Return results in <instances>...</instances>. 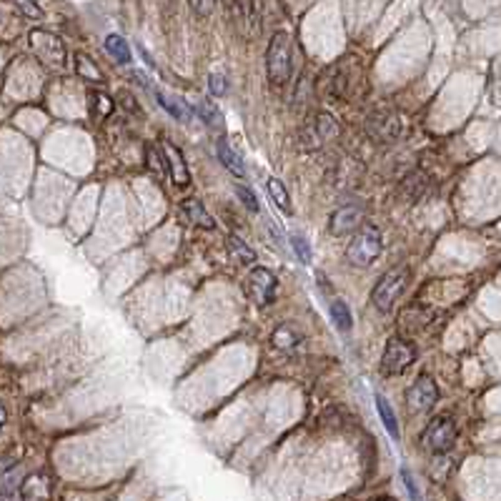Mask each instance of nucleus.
I'll return each mask as SVG.
<instances>
[{"mask_svg":"<svg viewBox=\"0 0 501 501\" xmlns=\"http://www.w3.org/2000/svg\"><path fill=\"white\" fill-rule=\"evenodd\" d=\"M236 193H238V198H241L243 203L248 206V211H254V213L259 211V200H256L254 190H251V188H243V185H238Z\"/></svg>","mask_w":501,"mask_h":501,"instance_id":"obj_27","label":"nucleus"},{"mask_svg":"<svg viewBox=\"0 0 501 501\" xmlns=\"http://www.w3.org/2000/svg\"><path fill=\"white\" fill-rule=\"evenodd\" d=\"M448 471V459H433V479H441V471Z\"/></svg>","mask_w":501,"mask_h":501,"instance_id":"obj_31","label":"nucleus"},{"mask_svg":"<svg viewBox=\"0 0 501 501\" xmlns=\"http://www.w3.org/2000/svg\"><path fill=\"white\" fill-rule=\"evenodd\" d=\"M371 133L376 136V141L381 143H389L394 138L401 136V121L396 113L391 111H384L381 116H374L371 118Z\"/></svg>","mask_w":501,"mask_h":501,"instance_id":"obj_10","label":"nucleus"},{"mask_svg":"<svg viewBox=\"0 0 501 501\" xmlns=\"http://www.w3.org/2000/svg\"><path fill=\"white\" fill-rule=\"evenodd\" d=\"M18 8H21L23 13H28V16H41V11H38L36 6H28V3H18Z\"/></svg>","mask_w":501,"mask_h":501,"instance_id":"obj_32","label":"nucleus"},{"mask_svg":"<svg viewBox=\"0 0 501 501\" xmlns=\"http://www.w3.org/2000/svg\"><path fill=\"white\" fill-rule=\"evenodd\" d=\"M198 113H200V118H203V121H206L211 128H221L223 116H221V111L213 106L211 100H200V103H198Z\"/></svg>","mask_w":501,"mask_h":501,"instance_id":"obj_22","label":"nucleus"},{"mask_svg":"<svg viewBox=\"0 0 501 501\" xmlns=\"http://www.w3.org/2000/svg\"><path fill=\"white\" fill-rule=\"evenodd\" d=\"M166 161H168V173H171V178H173V183L188 185L190 173H188V168H185L183 153H181L173 143H166Z\"/></svg>","mask_w":501,"mask_h":501,"instance_id":"obj_12","label":"nucleus"},{"mask_svg":"<svg viewBox=\"0 0 501 501\" xmlns=\"http://www.w3.org/2000/svg\"><path fill=\"white\" fill-rule=\"evenodd\" d=\"M103 45H106V50L118 63H131V48H128V43L121 36H108Z\"/></svg>","mask_w":501,"mask_h":501,"instance_id":"obj_18","label":"nucleus"},{"mask_svg":"<svg viewBox=\"0 0 501 501\" xmlns=\"http://www.w3.org/2000/svg\"><path fill=\"white\" fill-rule=\"evenodd\" d=\"M311 133H313V141H316V146H318V143L336 138L338 136V126H336V121H333L331 116L318 113L316 121H313V126H311Z\"/></svg>","mask_w":501,"mask_h":501,"instance_id":"obj_15","label":"nucleus"},{"mask_svg":"<svg viewBox=\"0 0 501 501\" xmlns=\"http://www.w3.org/2000/svg\"><path fill=\"white\" fill-rule=\"evenodd\" d=\"M78 70H80V73H83V75L88 73L93 83H98V80H100L98 68H93V63H90V58H85V55H78Z\"/></svg>","mask_w":501,"mask_h":501,"instance_id":"obj_29","label":"nucleus"},{"mask_svg":"<svg viewBox=\"0 0 501 501\" xmlns=\"http://www.w3.org/2000/svg\"><path fill=\"white\" fill-rule=\"evenodd\" d=\"M456 441V424L448 416H436L424 431V443L433 454H446Z\"/></svg>","mask_w":501,"mask_h":501,"instance_id":"obj_5","label":"nucleus"},{"mask_svg":"<svg viewBox=\"0 0 501 501\" xmlns=\"http://www.w3.org/2000/svg\"><path fill=\"white\" fill-rule=\"evenodd\" d=\"M401 479H404V486H406V491H409V499H411V501H424L421 499V491H419L416 481H414V476H411V471L401 469Z\"/></svg>","mask_w":501,"mask_h":501,"instance_id":"obj_26","label":"nucleus"},{"mask_svg":"<svg viewBox=\"0 0 501 501\" xmlns=\"http://www.w3.org/2000/svg\"><path fill=\"white\" fill-rule=\"evenodd\" d=\"M93 100H95V106H98L100 116H111V113H113V100L108 98L106 93H95Z\"/></svg>","mask_w":501,"mask_h":501,"instance_id":"obj_30","label":"nucleus"},{"mask_svg":"<svg viewBox=\"0 0 501 501\" xmlns=\"http://www.w3.org/2000/svg\"><path fill=\"white\" fill-rule=\"evenodd\" d=\"M228 248H231L233 259H236L238 264L248 266V264H254V261H256L254 248H251V246H246V243H243L238 236H228Z\"/></svg>","mask_w":501,"mask_h":501,"instance_id":"obj_19","label":"nucleus"},{"mask_svg":"<svg viewBox=\"0 0 501 501\" xmlns=\"http://www.w3.org/2000/svg\"><path fill=\"white\" fill-rule=\"evenodd\" d=\"M156 98H158L161 108H166V111H168L173 118H178V121L185 123V121H190V116H193V111H190V108L185 106V100H181V98H168V95L158 93V90H156Z\"/></svg>","mask_w":501,"mask_h":501,"instance_id":"obj_17","label":"nucleus"},{"mask_svg":"<svg viewBox=\"0 0 501 501\" xmlns=\"http://www.w3.org/2000/svg\"><path fill=\"white\" fill-rule=\"evenodd\" d=\"M331 318L338 331H351V326H354L351 323V311H348V306L343 301H331Z\"/></svg>","mask_w":501,"mask_h":501,"instance_id":"obj_20","label":"nucleus"},{"mask_svg":"<svg viewBox=\"0 0 501 501\" xmlns=\"http://www.w3.org/2000/svg\"><path fill=\"white\" fill-rule=\"evenodd\" d=\"M266 73L274 85H281L291 75V36L286 31H276L266 50Z\"/></svg>","mask_w":501,"mask_h":501,"instance_id":"obj_2","label":"nucleus"},{"mask_svg":"<svg viewBox=\"0 0 501 501\" xmlns=\"http://www.w3.org/2000/svg\"><path fill=\"white\" fill-rule=\"evenodd\" d=\"M216 153H218V158H221V163H223V168L226 171H231V173L238 176V178L246 176V163H243L241 156L233 151L231 143H228L226 138H221V141L216 143Z\"/></svg>","mask_w":501,"mask_h":501,"instance_id":"obj_14","label":"nucleus"},{"mask_svg":"<svg viewBox=\"0 0 501 501\" xmlns=\"http://www.w3.org/2000/svg\"><path fill=\"white\" fill-rule=\"evenodd\" d=\"M271 341H274V346L276 348H293L296 343L301 341L298 336H296L291 328H286V326H281V328H276L274 331V336H271Z\"/></svg>","mask_w":501,"mask_h":501,"instance_id":"obj_23","label":"nucleus"},{"mask_svg":"<svg viewBox=\"0 0 501 501\" xmlns=\"http://www.w3.org/2000/svg\"><path fill=\"white\" fill-rule=\"evenodd\" d=\"M0 501H18L16 491H13V489H3V491H0Z\"/></svg>","mask_w":501,"mask_h":501,"instance_id":"obj_33","label":"nucleus"},{"mask_svg":"<svg viewBox=\"0 0 501 501\" xmlns=\"http://www.w3.org/2000/svg\"><path fill=\"white\" fill-rule=\"evenodd\" d=\"M291 246H293L298 261H303V264H308V261H311V246H308V243L303 241L301 236H291Z\"/></svg>","mask_w":501,"mask_h":501,"instance_id":"obj_25","label":"nucleus"},{"mask_svg":"<svg viewBox=\"0 0 501 501\" xmlns=\"http://www.w3.org/2000/svg\"><path fill=\"white\" fill-rule=\"evenodd\" d=\"M379 501H394V499H391V496H386V499H379Z\"/></svg>","mask_w":501,"mask_h":501,"instance_id":"obj_35","label":"nucleus"},{"mask_svg":"<svg viewBox=\"0 0 501 501\" xmlns=\"http://www.w3.org/2000/svg\"><path fill=\"white\" fill-rule=\"evenodd\" d=\"M146 156H148V168L153 171V173H166L168 171V161L166 163H161V156H158V151H156L153 146H148L146 148Z\"/></svg>","mask_w":501,"mask_h":501,"instance_id":"obj_24","label":"nucleus"},{"mask_svg":"<svg viewBox=\"0 0 501 501\" xmlns=\"http://www.w3.org/2000/svg\"><path fill=\"white\" fill-rule=\"evenodd\" d=\"M21 499L23 501H48L50 499V481L45 474H31L21 484Z\"/></svg>","mask_w":501,"mask_h":501,"instance_id":"obj_11","label":"nucleus"},{"mask_svg":"<svg viewBox=\"0 0 501 501\" xmlns=\"http://www.w3.org/2000/svg\"><path fill=\"white\" fill-rule=\"evenodd\" d=\"M181 213L185 216V221L193 223V226H198V228H208V231H211V228L216 226V223H213V216L200 206V200H195V198L183 200V203H181Z\"/></svg>","mask_w":501,"mask_h":501,"instance_id":"obj_13","label":"nucleus"},{"mask_svg":"<svg viewBox=\"0 0 501 501\" xmlns=\"http://www.w3.org/2000/svg\"><path fill=\"white\" fill-rule=\"evenodd\" d=\"M346 90H348V75L341 65H331V68L323 70L321 78H318V93H321L323 98L338 100L346 95Z\"/></svg>","mask_w":501,"mask_h":501,"instance_id":"obj_8","label":"nucleus"},{"mask_svg":"<svg viewBox=\"0 0 501 501\" xmlns=\"http://www.w3.org/2000/svg\"><path fill=\"white\" fill-rule=\"evenodd\" d=\"M384 251V236L374 223H366L356 231V236L351 238L346 248V261L356 269H366L371 266Z\"/></svg>","mask_w":501,"mask_h":501,"instance_id":"obj_1","label":"nucleus"},{"mask_svg":"<svg viewBox=\"0 0 501 501\" xmlns=\"http://www.w3.org/2000/svg\"><path fill=\"white\" fill-rule=\"evenodd\" d=\"M376 411H379L381 424H384V429L389 431V436L399 438V421H396V414H394V409H391V404L381 394H376Z\"/></svg>","mask_w":501,"mask_h":501,"instance_id":"obj_16","label":"nucleus"},{"mask_svg":"<svg viewBox=\"0 0 501 501\" xmlns=\"http://www.w3.org/2000/svg\"><path fill=\"white\" fill-rule=\"evenodd\" d=\"M414 361H416V346L411 341H404V338H391L384 348V356H381V374H404Z\"/></svg>","mask_w":501,"mask_h":501,"instance_id":"obj_4","label":"nucleus"},{"mask_svg":"<svg viewBox=\"0 0 501 501\" xmlns=\"http://www.w3.org/2000/svg\"><path fill=\"white\" fill-rule=\"evenodd\" d=\"M436 399H438V389H436V384H433L431 376H421L406 394V404L414 414L431 411Z\"/></svg>","mask_w":501,"mask_h":501,"instance_id":"obj_7","label":"nucleus"},{"mask_svg":"<svg viewBox=\"0 0 501 501\" xmlns=\"http://www.w3.org/2000/svg\"><path fill=\"white\" fill-rule=\"evenodd\" d=\"M276 291H279V279L274 276V271L264 269V266L251 269V274H248V293L259 306L274 303Z\"/></svg>","mask_w":501,"mask_h":501,"instance_id":"obj_6","label":"nucleus"},{"mask_svg":"<svg viewBox=\"0 0 501 501\" xmlns=\"http://www.w3.org/2000/svg\"><path fill=\"white\" fill-rule=\"evenodd\" d=\"M269 193H271V198H274V203L281 208V211L291 213V198H289V190H286V185L281 183L279 178H269Z\"/></svg>","mask_w":501,"mask_h":501,"instance_id":"obj_21","label":"nucleus"},{"mask_svg":"<svg viewBox=\"0 0 501 501\" xmlns=\"http://www.w3.org/2000/svg\"><path fill=\"white\" fill-rule=\"evenodd\" d=\"M3 424H6V409L0 406V429H3Z\"/></svg>","mask_w":501,"mask_h":501,"instance_id":"obj_34","label":"nucleus"},{"mask_svg":"<svg viewBox=\"0 0 501 501\" xmlns=\"http://www.w3.org/2000/svg\"><path fill=\"white\" fill-rule=\"evenodd\" d=\"M409 284V271L406 269H391L389 274H384L379 279V284L371 291V301L381 313H391L396 306V301L401 298V293L406 291Z\"/></svg>","mask_w":501,"mask_h":501,"instance_id":"obj_3","label":"nucleus"},{"mask_svg":"<svg viewBox=\"0 0 501 501\" xmlns=\"http://www.w3.org/2000/svg\"><path fill=\"white\" fill-rule=\"evenodd\" d=\"M208 88H211L213 95H226L228 83H226V78H223L221 73H211V78H208Z\"/></svg>","mask_w":501,"mask_h":501,"instance_id":"obj_28","label":"nucleus"},{"mask_svg":"<svg viewBox=\"0 0 501 501\" xmlns=\"http://www.w3.org/2000/svg\"><path fill=\"white\" fill-rule=\"evenodd\" d=\"M361 226H364V213L354 206L338 208L331 216V221H328V231H331L333 236H346V233L359 231Z\"/></svg>","mask_w":501,"mask_h":501,"instance_id":"obj_9","label":"nucleus"}]
</instances>
